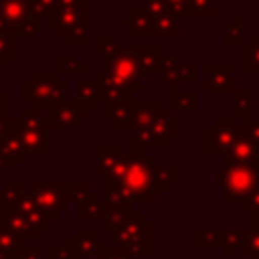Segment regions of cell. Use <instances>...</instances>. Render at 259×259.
Returning a JSON list of instances; mask_svg holds the SVG:
<instances>
[{
  "label": "cell",
  "mask_w": 259,
  "mask_h": 259,
  "mask_svg": "<svg viewBox=\"0 0 259 259\" xmlns=\"http://www.w3.org/2000/svg\"><path fill=\"white\" fill-rule=\"evenodd\" d=\"M239 134V127H235V121L231 117H217L212 127H206L204 140H206V148L204 152L208 156H219L231 148V144L235 142Z\"/></svg>",
  "instance_id": "obj_6"
},
{
  "label": "cell",
  "mask_w": 259,
  "mask_h": 259,
  "mask_svg": "<svg viewBox=\"0 0 259 259\" xmlns=\"http://www.w3.org/2000/svg\"><path fill=\"white\" fill-rule=\"evenodd\" d=\"M144 10H146L152 18H156V16H160L162 12H166L168 8H166V2H164V0H144Z\"/></svg>",
  "instance_id": "obj_33"
},
{
  "label": "cell",
  "mask_w": 259,
  "mask_h": 259,
  "mask_svg": "<svg viewBox=\"0 0 259 259\" xmlns=\"http://www.w3.org/2000/svg\"><path fill=\"white\" fill-rule=\"evenodd\" d=\"M18 130H20L18 117L4 119V132L0 136V156L6 164H20V160L24 156L20 138H18Z\"/></svg>",
  "instance_id": "obj_10"
},
{
  "label": "cell",
  "mask_w": 259,
  "mask_h": 259,
  "mask_svg": "<svg viewBox=\"0 0 259 259\" xmlns=\"http://www.w3.org/2000/svg\"><path fill=\"white\" fill-rule=\"evenodd\" d=\"M95 154H97V158H99V162H97V172L107 174V172L111 170V166L117 162V158L123 156V150H121L119 146H99V148L95 150Z\"/></svg>",
  "instance_id": "obj_26"
},
{
  "label": "cell",
  "mask_w": 259,
  "mask_h": 259,
  "mask_svg": "<svg viewBox=\"0 0 259 259\" xmlns=\"http://www.w3.org/2000/svg\"><path fill=\"white\" fill-rule=\"evenodd\" d=\"M0 16L4 18L8 32L12 34L22 22H26L28 18H34L28 12V6L24 0H0Z\"/></svg>",
  "instance_id": "obj_14"
},
{
  "label": "cell",
  "mask_w": 259,
  "mask_h": 259,
  "mask_svg": "<svg viewBox=\"0 0 259 259\" xmlns=\"http://www.w3.org/2000/svg\"><path fill=\"white\" fill-rule=\"evenodd\" d=\"M93 83H95V89H97V99H101L103 103H121V101H132L134 99L132 91H127L123 85L115 83L103 71L95 73Z\"/></svg>",
  "instance_id": "obj_12"
},
{
  "label": "cell",
  "mask_w": 259,
  "mask_h": 259,
  "mask_svg": "<svg viewBox=\"0 0 259 259\" xmlns=\"http://www.w3.org/2000/svg\"><path fill=\"white\" fill-rule=\"evenodd\" d=\"M79 107H83L87 113L93 111L97 107V89L93 81H79L75 85V99H73Z\"/></svg>",
  "instance_id": "obj_21"
},
{
  "label": "cell",
  "mask_w": 259,
  "mask_h": 259,
  "mask_svg": "<svg viewBox=\"0 0 259 259\" xmlns=\"http://www.w3.org/2000/svg\"><path fill=\"white\" fill-rule=\"evenodd\" d=\"M130 53H132L142 75L144 73H158L160 59H162L158 45H136V47H130Z\"/></svg>",
  "instance_id": "obj_15"
},
{
  "label": "cell",
  "mask_w": 259,
  "mask_h": 259,
  "mask_svg": "<svg viewBox=\"0 0 259 259\" xmlns=\"http://www.w3.org/2000/svg\"><path fill=\"white\" fill-rule=\"evenodd\" d=\"M2 105H4V91H0V117H2Z\"/></svg>",
  "instance_id": "obj_37"
},
{
  "label": "cell",
  "mask_w": 259,
  "mask_h": 259,
  "mask_svg": "<svg viewBox=\"0 0 259 259\" xmlns=\"http://www.w3.org/2000/svg\"><path fill=\"white\" fill-rule=\"evenodd\" d=\"M87 111L79 107L73 99H63L47 111L49 127H75L79 119H85Z\"/></svg>",
  "instance_id": "obj_9"
},
{
  "label": "cell",
  "mask_w": 259,
  "mask_h": 259,
  "mask_svg": "<svg viewBox=\"0 0 259 259\" xmlns=\"http://www.w3.org/2000/svg\"><path fill=\"white\" fill-rule=\"evenodd\" d=\"M132 109H134L132 127H134V132H142V130L150 127L154 115L162 109V103H160V99H134Z\"/></svg>",
  "instance_id": "obj_16"
},
{
  "label": "cell",
  "mask_w": 259,
  "mask_h": 259,
  "mask_svg": "<svg viewBox=\"0 0 259 259\" xmlns=\"http://www.w3.org/2000/svg\"><path fill=\"white\" fill-rule=\"evenodd\" d=\"M20 130H18V138H20V146H22V154H49V121H47V113L42 115V111H36L32 107H24L20 111Z\"/></svg>",
  "instance_id": "obj_3"
},
{
  "label": "cell",
  "mask_w": 259,
  "mask_h": 259,
  "mask_svg": "<svg viewBox=\"0 0 259 259\" xmlns=\"http://www.w3.org/2000/svg\"><path fill=\"white\" fill-rule=\"evenodd\" d=\"M121 24L125 28H130L134 36H148V34H152L154 18L144 10V6H134L132 8V14L127 18H123Z\"/></svg>",
  "instance_id": "obj_18"
},
{
  "label": "cell",
  "mask_w": 259,
  "mask_h": 259,
  "mask_svg": "<svg viewBox=\"0 0 259 259\" xmlns=\"http://www.w3.org/2000/svg\"><path fill=\"white\" fill-rule=\"evenodd\" d=\"M178 180V166H152V178H150V188L154 190H166L172 182Z\"/></svg>",
  "instance_id": "obj_22"
},
{
  "label": "cell",
  "mask_w": 259,
  "mask_h": 259,
  "mask_svg": "<svg viewBox=\"0 0 259 259\" xmlns=\"http://www.w3.org/2000/svg\"><path fill=\"white\" fill-rule=\"evenodd\" d=\"M241 130H245V132L249 134V138L259 146V119H253L247 127H241Z\"/></svg>",
  "instance_id": "obj_35"
},
{
  "label": "cell",
  "mask_w": 259,
  "mask_h": 259,
  "mask_svg": "<svg viewBox=\"0 0 259 259\" xmlns=\"http://www.w3.org/2000/svg\"><path fill=\"white\" fill-rule=\"evenodd\" d=\"M180 134V121L178 117L170 115V109H160L150 127L142 132H134V140L140 146H168L170 138H176Z\"/></svg>",
  "instance_id": "obj_5"
},
{
  "label": "cell",
  "mask_w": 259,
  "mask_h": 259,
  "mask_svg": "<svg viewBox=\"0 0 259 259\" xmlns=\"http://www.w3.org/2000/svg\"><path fill=\"white\" fill-rule=\"evenodd\" d=\"M198 91L196 89H188V91H180L178 83L170 85V91H168V103H170V109H180V111H192L196 109L198 105Z\"/></svg>",
  "instance_id": "obj_20"
},
{
  "label": "cell",
  "mask_w": 259,
  "mask_h": 259,
  "mask_svg": "<svg viewBox=\"0 0 259 259\" xmlns=\"http://www.w3.org/2000/svg\"><path fill=\"white\" fill-rule=\"evenodd\" d=\"M223 42L227 47H241L243 45V18L241 16H235L233 22L227 26Z\"/></svg>",
  "instance_id": "obj_27"
},
{
  "label": "cell",
  "mask_w": 259,
  "mask_h": 259,
  "mask_svg": "<svg viewBox=\"0 0 259 259\" xmlns=\"http://www.w3.org/2000/svg\"><path fill=\"white\" fill-rule=\"evenodd\" d=\"M57 69L59 73H85L87 71V65L83 61H79L77 57L73 55H67V53H59V61H57Z\"/></svg>",
  "instance_id": "obj_28"
},
{
  "label": "cell",
  "mask_w": 259,
  "mask_h": 259,
  "mask_svg": "<svg viewBox=\"0 0 259 259\" xmlns=\"http://www.w3.org/2000/svg\"><path fill=\"white\" fill-rule=\"evenodd\" d=\"M217 182L225 184V198L235 200L239 196H247L259 184V170L253 164H235L225 170V174H217Z\"/></svg>",
  "instance_id": "obj_4"
},
{
  "label": "cell",
  "mask_w": 259,
  "mask_h": 259,
  "mask_svg": "<svg viewBox=\"0 0 259 259\" xmlns=\"http://www.w3.org/2000/svg\"><path fill=\"white\" fill-rule=\"evenodd\" d=\"M14 59V36L8 30L0 32V63H12Z\"/></svg>",
  "instance_id": "obj_30"
},
{
  "label": "cell",
  "mask_w": 259,
  "mask_h": 259,
  "mask_svg": "<svg viewBox=\"0 0 259 259\" xmlns=\"http://www.w3.org/2000/svg\"><path fill=\"white\" fill-rule=\"evenodd\" d=\"M2 30H8V26H6V22H4V18L0 16V32H2Z\"/></svg>",
  "instance_id": "obj_36"
},
{
  "label": "cell",
  "mask_w": 259,
  "mask_h": 259,
  "mask_svg": "<svg viewBox=\"0 0 259 259\" xmlns=\"http://www.w3.org/2000/svg\"><path fill=\"white\" fill-rule=\"evenodd\" d=\"M132 101H121V103H103V117L111 119L115 127H132L134 119V109Z\"/></svg>",
  "instance_id": "obj_19"
},
{
  "label": "cell",
  "mask_w": 259,
  "mask_h": 259,
  "mask_svg": "<svg viewBox=\"0 0 259 259\" xmlns=\"http://www.w3.org/2000/svg\"><path fill=\"white\" fill-rule=\"evenodd\" d=\"M26 6H28V12L34 16V18H42V16H49L51 8L55 6L57 0H24Z\"/></svg>",
  "instance_id": "obj_31"
},
{
  "label": "cell",
  "mask_w": 259,
  "mask_h": 259,
  "mask_svg": "<svg viewBox=\"0 0 259 259\" xmlns=\"http://www.w3.org/2000/svg\"><path fill=\"white\" fill-rule=\"evenodd\" d=\"M107 77H111L115 83L123 85L127 91L136 93L142 89V73L130 53V49L121 45H113L109 53L103 55V69Z\"/></svg>",
  "instance_id": "obj_2"
},
{
  "label": "cell",
  "mask_w": 259,
  "mask_h": 259,
  "mask_svg": "<svg viewBox=\"0 0 259 259\" xmlns=\"http://www.w3.org/2000/svg\"><path fill=\"white\" fill-rule=\"evenodd\" d=\"M190 18H214L217 10L212 0H188Z\"/></svg>",
  "instance_id": "obj_29"
},
{
  "label": "cell",
  "mask_w": 259,
  "mask_h": 259,
  "mask_svg": "<svg viewBox=\"0 0 259 259\" xmlns=\"http://www.w3.org/2000/svg\"><path fill=\"white\" fill-rule=\"evenodd\" d=\"M32 198L36 206L47 208L51 214H57L59 208H65L67 204V194H65V184L53 186V184H32Z\"/></svg>",
  "instance_id": "obj_11"
},
{
  "label": "cell",
  "mask_w": 259,
  "mask_h": 259,
  "mask_svg": "<svg viewBox=\"0 0 259 259\" xmlns=\"http://www.w3.org/2000/svg\"><path fill=\"white\" fill-rule=\"evenodd\" d=\"M69 83L59 79L57 71H34L30 73L28 81H22L20 95L24 101L30 103L32 109L47 113L53 105L67 99Z\"/></svg>",
  "instance_id": "obj_1"
},
{
  "label": "cell",
  "mask_w": 259,
  "mask_h": 259,
  "mask_svg": "<svg viewBox=\"0 0 259 259\" xmlns=\"http://www.w3.org/2000/svg\"><path fill=\"white\" fill-rule=\"evenodd\" d=\"M158 73L162 75V81L168 85L180 83V61L176 55H166L160 59V67Z\"/></svg>",
  "instance_id": "obj_25"
},
{
  "label": "cell",
  "mask_w": 259,
  "mask_h": 259,
  "mask_svg": "<svg viewBox=\"0 0 259 259\" xmlns=\"http://www.w3.org/2000/svg\"><path fill=\"white\" fill-rule=\"evenodd\" d=\"M204 71L208 75L204 89L206 91H233V65L231 63H206Z\"/></svg>",
  "instance_id": "obj_13"
},
{
  "label": "cell",
  "mask_w": 259,
  "mask_h": 259,
  "mask_svg": "<svg viewBox=\"0 0 259 259\" xmlns=\"http://www.w3.org/2000/svg\"><path fill=\"white\" fill-rule=\"evenodd\" d=\"M2 132H4V117H0V136H2Z\"/></svg>",
  "instance_id": "obj_38"
},
{
  "label": "cell",
  "mask_w": 259,
  "mask_h": 259,
  "mask_svg": "<svg viewBox=\"0 0 259 259\" xmlns=\"http://www.w3.org/2000/svg\"><path fill=\"white\" fill-rule=\"evenodd\" d=\"M152 34H156V36H176L178 34V16H174L170 10L156 16L154 24H152Z\"/></svg>",
  "instance_id": "obj_24"
},
{
  "label": "cell",
  "mask_w": 259,
  "mask_h": 259,
  "mask_svg": "<svg viewBox=\"0 0 259 259\" xmlns=\"http://www.w3.org/2000/svg\"><path fill=\"white\" fill-rule=\"evenodd\" d=\"M241 69L243 73H259V34H253L251 42L243 45Z\"/></svg>",
  "instance_id": "obj_23"
},
{
  "label": "cell",
  "mask_w": 259,
  "mask_h": 259,
  "mask_svg": "<svg viewBox=\"0 0 259 259\" xmlns=\"http://www.w3.org/2000/svg\"><path fill=\"white\" fill-rule=\"evenodd\" d=\"M196 63H180V81H196Z\"/></svg>",
  "instance_id": "obj_34"
},
{
  "label": "cell",
  "mask_w": 259,
  "mask_h": 259,
  "mask_svg": "<svg viewBox=\"0 0 259 259\" xmlns=\"http://www.w3.org/2000/svg\"><path fill=\"white\" fill-rule=\"evenodd\" d=\"M233 101H235V107H233V117L231 119L233 121H239L241 127H247L253 121V111H251L253 93L249 89H235L233 91Z\"/></svg>",
  "instance_id": "obj_17"
},
{
  "label": "cell",
  "mask_w": 259,
  "mask_h": 259,
  "mask_svg": "<svg viewBox=\"0 0 259 259\" xmlns=\"http://www.w3.org/2000/svg\"><path fill=\"white\" fill-rule=\"evenodd\" d=\"M115 45V36L113 34H97L95 36V53L97 55H105L111 51V47Z\"/></svg>",
  "instance_id": "obj_32"
},
{
  "label": "cell",
  "mask_w": 259,
  "mask_h": 259,
  "mask_svg": "<svg viewBox=\"0 0 259 259\" xmlns=\"http://www.w3.org/2000/svg\"><path fill=\"white\" fill-rule=\"evenodd\" d=\"M225 162H227V166H235V164L259 166V146L249 138V134L245 130H239L235 142L225 152Z\"/></svg>",
  "instance_id": "obj_8"
},
{
  "label": "cell",
  "mask_w": 259,
  "mask_h": 259,
  "mask_svg": "<svg viewBox=\"0 0 259 259\" xmlns=\"http://www.w3.org/2000/svg\"><path fill=\"white\" fill-rule=\"evenodd\" d=\"M85 4L87 0L79 2L71 12H67L59 22H57V32L61 36L67 38L69 45L73 47H79V45H85L87 40V26H85Z\"/></svg>",
  "instance_id": "obj_7"
}]
</instances>
